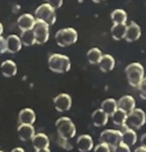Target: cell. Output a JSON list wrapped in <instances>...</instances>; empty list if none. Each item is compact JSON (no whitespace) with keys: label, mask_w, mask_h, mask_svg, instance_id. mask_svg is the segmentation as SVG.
<instances>
[{"label":"cell","mask_w":146,"mask_h":152,"mask_svg":"<svg viewBox=\"0 0 146 152\" xmlns=\"http://www.w3.org/2000/svg\"><path fill=\"white\" fill-rule=\"evenodd\" d=\"M48 68L55 74H65L71 69V61L69 56L61 53H53L48 58Z\"/></svg>","instance_id":"cell-1"},{"label":"cell","mask_w":146,"mask_h":152,"mask_svg":"<svg viewBox=\"0 0 146 152\" xmlns=\"http://www.w3.org/2000/svg\"><path fill=\"white\" fill-rule=\"evenodd\" d=\"M128 84L132 88H138L139 84L144 78V68L140 63H131L125 69Z\"/></svg>","instance_id":"cell-2"},{"label":"cell","mask_w":146,"mask_h":152,"mask_svg":"<svg viewBox=\"0 0 146 152\" xmlns=\"http://www.w3.org/2000/svg\"><path fill=\"white\" fill-rule=\"evenodd\" d=\"M55 128L58 136L66 139H72L76 136L77 128L74 122L69 117H61L55 121Z\"/></svg>","instance_id":"cell-3"},{"label":"cell","mask_w":146,"mask_h":152,"mask_svg":"<svg viewBox=\"0 0 146 152\" xmlns=\"http://www.w3.org/2000/svg\"><path fill=\"white\" fill-rule=\"evenodd\" d=\"M55 42H57L58 46L66 48V46H70L77 42V40H78V32L73 27L61 28L55 33Z\"/></svg>","instance_id":"cell-4"},{"label":"cell","mask_w":146,"mask_h":152,"mask_svg":"<svg viewBox=\"0 0 146 152\" xmlns=\"http://www.w3.org/2000/svg\"><path fill=\"white\" fill-rule=\"evenodd\" d=\"M146 123V114L142 109L135 108L130 113H128L126 123L124 127H129L134 130L141 129Z\"/></svg>","instance_id":"cell-5"},{"label":"cell","mask_w":146,"mask_h":152,"mask_svg":"<svg viewBox=\"0 0 146 152\" xmlns=\"http://www.w3.org/2000/svg\"><path fill=\"white\" fill-rule=\"evenodd\" d=\"M55 8H53L50 4L43 3L37 7L34 11V17L36 19L42 20L47 22L48 25H53L57 20V15H55Z\"/></svg>","instance_id":"cell-6"},{"label":"cell","mask_w":146,"mask_h":152,"mask_svg":"<svg viewBox=\"0 0 146 152\" xmlns=\"http://www.w3.org/2000/svg\"><path fill=\"white\" fill-rule=\"evenodd\" d=\"M122 141V132L119 130L106 129L100 134V142L107 143L111 148V151H114L116 146Z\"/></svg>","instance_id":"cell-7"},{"label":"cell","mask_w":146,"mask_h":152,"mask_svg":"<svg viewBox=\"0 0 146 152\" xmlns=\"http://www.w3.org/2000/svg\"><path fill=\"white\" fill-rule=\"evenodd\" d=\"M37 45H43L50 38V25L42 20L36 19L32 28Z\"/></svg>","instance_id":"cell-8"},{"label":"cell","mask_w":146,"mask_h":152,"mask_svg":"<svg viewBox=\"0 0 146 152\" xmlns=\"http://www.w3.org/2000/svg\"><path fill=\"white\" fill-rule=\"evenodd\" d=\"M32 146L36 152H50V139L45 133H37L31 139Z\"/></svg>","instance_id":"cell-9"},{"label":"cell","mask_w":146,"mask_h":152,"mask_svg":"<svg viewBox=\"0 0 146 152\" xmlns=\"http://www.w3.org/2000/svg\"><path fill=\"white\" fill-rule=\"evenodd\" d=\"M72 97L69 94H60L53 99V104H55V108L58 112L64 113L66 112L71 109L72 107Z\"/></svg>","instance_id":"cell-10"},{"label":"cell","mask_w":146,"mask_h":152,"mask_svg":"<svg viewBox=\"0 0 146 152\" xmlns=\"http://www.w3.org/2000/svg\"><path fill=\"white\" fill-rule=\"evenodd\" d=\"M141 37V28L135 21H131L129 25H127L126 35L124 39L127 42H134L138 40Z\"/></svg>","instance_id":"cell-11"},{"label":"cell","mask_w":146,"mask_h":152,"mask_svg":"<svg viewBox=\"0 0 146 152\" xmlns=\"http://www.w3.org/2000/svg\"><path fill=\"white\" fill-rule=\"evenodd\" d=\"M77 147H78V150L81 152H89L92 149H94L95 146L92 136L88 135V134L79 136L77 139Z\"/></svg>","instance_id":"cell-12"},{"label":"cell","mask_w":146,"mask_h":152,"mask_svg":"<svg viewBox=\"0 0 146 152\" xmlns=\"http://www.w3.org/2000/svg\"><path fill=\"white\" fill-rule=\"evenodd\" d=\"M17 135L21 141L31 140L35 135V129L31 124H20L17 128Z\"/></svg>","instance_id":"cell-13"},{"label":"cell","mask_w":146,"mask_h":152,"mask_svg":"<svg viewBox=\"0 0 146 152\" xmlns=\"http://www.w3.org/2000/svg\"><path fill=\"white\" fill-rule=\"evenodd\" d=\"M109 117L110 116L107 114L106 112H104L103 110L100 108V109L95 110L92 114L91 118H92V122H93V125L95 127H104V126L107 125L109 121Z\"/></svg>","instance_id":"cell-14"},{"label":"cell","mask_w":146,"mask_h":152,"mask_svg":"<svg viewBox=\"0 0 146 152\" xmlns=\"http://www.w3.org/2000/svg\"><path fill=\"white\" fill-rule=\"evenodd\" d=\"M5 39H6L7 51L9 53H16L21 50L22 42L20 37H17L16 34H10Z\"/></svg>","instance_id":"cell-15"},{"label":"cell","mask_w":146,"mask_h":152,"mask_svg":"<svg viewBox=\"0 0 146 152\" xmlns=\"http://www.w3.org/2000/svg\"><path fill=\"white\" fill-rule=\"evenodd\" d=\"M35 21H36L35 17H33L31 14L25 13V14L20 15L18 17V19H17V26H18V28L21 31L32 29Z\"/></svg>","instance_id":"cell-16"},{"label":"cell","mask_w":146,"mask_h":152,"mask_svg":"<svg viewBox=\"0 0 146 152\" xmlns=\"http://www.w3.org/2000/svg\"><path fill=\"white\" fill-rule=\"evenodd\" d=\"M117 103H118V108L125 111L126 113H130L132 110L135 109V107H136V101H135L134 98L132 96H130V95L122 96L117 101Z\"/></svg>","instance_id":"cell-17"},{"label":"cell","mask_w":146,"mask_h":152,"mask_svg":"<svg viewBox=\"0 0 146 152\" xmlns=\"http://www.w3.org/2000/svg\"><path fill=\"white\" fill-rule=\"evenodd\" d=\"M36 120V115H35L34 111L29 109V108H25L22 109L18 114V122L19 124H31Z\"/></svg>","instance_id":"cell-18"},{"label":"cell","mask_w":146,"mask_h":152,"mask_svg":"<svg viewBox=\"0 0 146 152\" xmlns=\"http://www.w3.org/2000/svg\"><path fill=\"white\" fill-rule=\"evenodd\" d=\"M98 65L99 69L103 73H109V72L114 69L115 66H116V61H115V58L111 55H103Z\"/></svg>","instance_id":"cell-19"},{"label":"cell","mask_w":146,"mask_h":152,"mask_svg":"<svg viewBox=\"0 0 146 152\" xmlns=\"http://www.w3.org/2000/svg\"><path fill=\"white\" fill-rule=\"evenodd\" d=\"M0 69H1V73L5 78H12V77H14L17 74L16 64L13 61H10V60L4 61L1 64Z\"/></svg>","instance_id":"cell-20"},{"label":"cell","mask_w":146,"mask_h":152,"mask_svg":"<svg viewBox=\"0 0 146 152\" xmlns=\"http://www.w3.org/2000/svg\"><path fill=\"white\" fill-rule=\"evenodd\" d=\"M127 30L126 23H113L111 27V35L115 40H122L125 38Z\"/></svg>","instance_id":"cell-21"},{"label":"cell","mask_w":146,"mask_h":152,"mask_svg":"<svg viewBox=\"0 0 146 152\" xmlns=\"http://www.w3.org/2000/svg\"><path fill=\"white\" fill-rule=\"evenodd\" d=\"M138 140L137 133L135 132L134 129L129 127H124V131H122V141L124 143H126L127 145L134 146L136 144Z\"/></svg>","instance_id":"cell-22"},{"label":"cell","mask_w":146,"mask_h":152,"mask_svg":"<svg viewBox=\"0 0 146 152\" xmlns=\"http://www.w3.org/2000/svg\"><path fill=\"white\" fill-rule=\"evenodd\" d=\"M101 109L111 117L115 113V111L118 109V103L113 98H108V99L104 100V101L102 102Z\"/></svg>","instance_id":"cell-23"},{"label":"cell","mask_w":146,"mask_h":152,"mask_svg":"<svg viewBox=\"0 0 146 152\" xmlns=\"http://www.w3.org/2000/svg\"><path fill=\"white\" fill-rule=\"evenodd\" d=\"M127 115H128V113H126L125 111H123L118 108V109L115 111L114 114L111 116L112 122H113V124L115 126H118V127H124L125 123H126Z\"/></svg>","instance_id":"cell-24"},{"label":"cell","mask_w":146,"mask_h":152,"mask_svg":"<svg viewBox=\"0 0 146 152\" xmlns=\"http://www.w3.org/2000/svg\"><path fill=\"white\" fill-rule=\"evenodd\" d=\"M102 56H103L102 50L98 48H92L87 53V60L91 65H98Z\"/></svg>","instance_id":"cell-25"},{"label":"cell","mask_w":146,"mask_h":152,"mask_svg":"<svg viewBox=\"0 0 146 152\" xmlns=\"http://www.w3.org/2000/svg\"><path fill=\"white\" fill-rule=\"evenodd\" d=\"M111 20L113 23H126L127 22V19H128V16H127V13L124 9H115L114 11L111 12Z\"/></svg>","instance_id":"cell-26"},{"label":"cell","mask_w":146,"mask_h":152,"mask_svg":"<svg viewBox=\"0 0 146 152\" xmlns=\"http://www.w3.org/2000/svg\"><path fill=\"white\" fill-rule=\"evenodd\" d=\"M20 39H21V42H22V45L25 46H30V45H34V43H36V42H35V35L32 29L21 31Z\"/></svg>","instance_id":"cell-27"},{"label":"cell","mask_w":146,"mask_h":152,"mask_svg":"<svg viewBox=\"0 0 146 152\" xmlns=\"http://www.w3.org/2000/svg\"><path fill=\"white\" fill-rule=\"evenodd\" d=\"M57 143L61 148L65 149V150H71V149L73 148V145L70 143V139L61 137V136H58V135L57 138Z\"/></svg>","instance_id":"cell-28"},{"label":"cell","mask_w":146,"mask_h":152,"mask_svg":"<svg viewBox=\"0 0 146 152\" xmlns=\"http://www.w3.org/2000/svg\"><path fill=\"white\" fill-rule=\"evenodd\" d=\"M138 91H139L140 98L143 100H146V77L143 78L141 83L138 86Z\"/></svg>","instance_id":"cell-29"},{"label":"cell","mask_w":146,"mask_h":152,"mask_svg":"<svg viewBox=\"0 0 146 152\" xmlns=\"http://www.w3.org/2000/svg\"><path fill=\"white\" fill-rule=\"evenodd\" d=\"M94 150L96 152H110V151H111V148H110V146L107 143L101 142L100 144H98L97 146H95Z\"/></svg>","instance_id":"cell-30"},{"label":"cell","mask_w":146,"mask_h":152,"mask_svg":"<svg viewBox=\"0 0 146 152\" xmlns=\"http://www.w3.org/2000/svg\"><path fill=\"white\" fill-rule=\"evenodd\" d=\"M114 151L115 152H130V146L127 145L126 143H124L123 141H121V142L116 146Z\"/></svg>","instance_id":"cell-31"},{"label":"cell","mask_w":146,"mask_h":152,"mask_svg":"<svg viewBox=\"0 0 146 152\" xmlns=\"http://www.w3.org/2000/svg\"><path fill=\"white\" fill-rule=\"evenodd\" d=\"M45 3L50 4L53 8L58 9V8H61V5H63V0H45Z\"/></svg>","instance_id":"cell-32"},{"label":"cell","mask_w":146,"mask_h":152,"mask_svg":"<svg viewBox=\"0 0 146 152\" xmlns=\"http://www.w3.org/2000/svg\"><path fill=\"white\" fill-rule=\"evenodd\" d=\"M7 51V46H6V39H4L2 37H0V56L3 55L4 53Z\"/></svg>","instance_id":"cell-33"},{"label":"cell","mask_w":146,"mask_h":152,"mask_svg":"<svg viewBox=\"0 0 146 152\" xmlns=\"http://www.w3.org/2000/svg\"><path fill=\"white\" fill-rule=\"evenodd\" d=\"M140 143H141V145L146 146V133H144L141 136V138H140Z\"/></svg>","instance_id":"cell-34"},{"label":"cell","mask_w":146,"mask_h":152,"mask_svg":"<svg viewBox=\"0 0 146 152\" xmlns=\"http://www.w3.org/2000/svg\"><path fill=\"white\" fill-rule=\"evenodd\" d=\"M135 152H146V146L144 145L139 146L138 148L135 149Z\"/></svg>","instance_id":"cell-35"},{"label":"cell","mask_w":146,"mask_h":152,"mask_svg":"<svg viewBox=\"0 0 146 152\" xmlns=\"http://www.w3.org/2000/svg\"><path fill=\"white\" fill-rule=\"evenodd\" d=\"M17 151H19V152H24V150L22 148H14L13 150H12V152H17Z\"/></svg>","instance_id":"cell-36"},{"label":"cell","mask_w":146,"mask_h":152,"mask_svg":"<svg viewBox=\"0 0 146 152\" xmlns=\"http://www.w3.org/2000/svg\"><path fill=\"white\" fill-rule=\"evenodd\" d=\"M92 1H93L94 3H101V2H104V1H106V0H92Z\"/></svg>","instance_id":"cell-37"},{"label":"cell","mask_w":146,"mask_h":152,"mask_svg":"<svg viewBox=\"0 0 146 152\" xmlns=\"http://www.w3.org/2000/svg\"><path fill=\"white\" fill-rule=\"evenodd\" d=\"M2 33H3V25L0 23V37L2 35Z\"/></svg>","instance_id":"cell-38"}]
</instances>
